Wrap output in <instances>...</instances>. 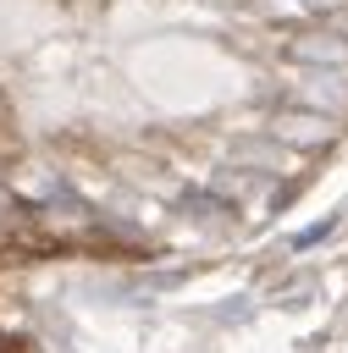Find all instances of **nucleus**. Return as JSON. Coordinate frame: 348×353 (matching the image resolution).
I'll return each mask as SVG.
<instances>
[{"label": "nucleus", "mask_w": 348, "mask_h": 353, "mask_svg": "<svg viewBox=\"0 0 348 353\" xmlns=\"http://www.w3.org/2000/svg\"><path fill=\"white\" fill-rule=\"evenodd\" d=\"M348 149V0H0V243L226 254Z\"/></svg>", "instance_id": "nucleus-1"}]
</instances>
